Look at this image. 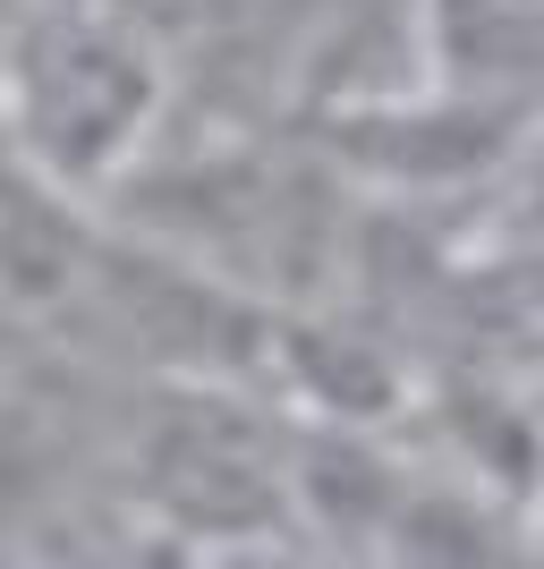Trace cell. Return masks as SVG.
Returning a JSON list of instances; mask_svg holds the SVG:
<instances>
[{
    "label": "cell",
    "mask_w": 544,
    "mask_h": 569,
    "mask_svg": "<svg viewBox=\"0 0 544 569\" xmlns=\"http://www.w3.org/2000/svg\"><path fill=\"white\" fill-rule=\"evenodd\" d=\"M0 43H9V18H0Z\"/></svg>",
    "instance_id": "3"
},
{
    "label": "cell",
    "mask_w": 544,
    "mask_h": 569,
    "mask_svg": "<svg viewBox=\"0 0 544 569\" xmlns=\"http://www.w3.org/2000/svg\"><path fill=\"white\" fill-rule=\"evenodd\" d=\"M170 102L154 26L128 0H34L0 43V137L60 188H111L137 170Z\"/></svg>",
    "instance_id": "1"
},
{
    "label": "cell",
    "mask_w": 544,
    "mask_h": 569,
    "mask_svg": "<svg viewBox=\"0 0 544 569\" xmlns=\"http://www.w3.org/2000/svg\"><path fill=\"white\" fill-rule=\"evenodd\" d=\"M417 51L434 94L520 102L544 86V0H417Z\"/></svg>",
    "instance_id": "2"
}]
</instances>
